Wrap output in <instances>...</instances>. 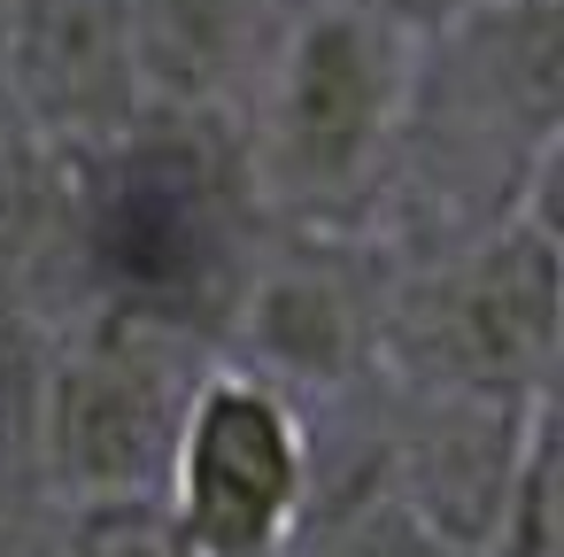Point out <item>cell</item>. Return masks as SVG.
<instances>
[{"mask_svg":"<svg viewBox=\"0 0 564 557\" xmlns=\"http://www.w3.org/2000/svg\"><path fill=\"white\" fill-rule=\"evenodd\" d=\"M556 179H541L495 225L441 248H387L379 279V379L410 395H464L533 410L556 395L564 279H556Z\"/></svg>","mask_w":564,"mask_h":557,"instance_id":"3957f363","label":"cell"},{"mask_svg":"<svg viewBox=\"0 0 564 557\" xmlns=\"http://www.w3.org/2000/svg\"><path fill=\"white\" fill-rule=\"evenodd\" d=\"M294 17V0H132L148 109L232 125Z\"/></svg>","mask_w":564,"mask_h":557,"instance_id":"9c48e42d","label":"cell"},{"mask_svg":"<svg viewBox=\"0 0 564 557\" xmlns=\"http://www.w3.org/2000/svg\"><path fill=\"white\" fill-rule=\"evenodd\" d=\"M209 333L132 310L70 302L47 379H40V480L55 503L94 495H163L178 410L209 364Z\"/></svg>","mask_w":564,"mask_h":557,"instance_id":"277c9868","label":"cell"},{"mask_svg":"<svg viewBox=\"0 0 564 557\" xmlns=\"http://www.w3.org/2000/svg\"><path fill=\"white\" fill-rule=\"evenodd\" d=\"M63 557H186L163 495H94L63 503Z\"/></svg>","mask_w":564,"mask_h":557,"instance_id":"8fae6325","label":"cell"},{"mask_svg":"<svg viewBox=\"0 0 564 557\" xmlns=\"http://www.w3.org/2000/svg\"><path fill=\"white\" fill-rule=\"evenodd\" d=\"M0 101L47 148L78 156L148 117L132 0H17L0 40Z\"/></svg>","mask_w":564,"mask_h":557,"instance_id":"52a82bcc","label":"cell"},{"mask_svg":"<svg viewBox=\"0 0 564 557\" xmlns=\"http://www.w3.org/2000/svg\"><path fill=\"white\" fill-rule=\"evenodd\" d=\"M379 279L387 248L364 233L256 225L217 318V356L248 364L294 403L356 395L379 379Z\"/></svg>","mask_w":564,"mask_h":557,"instance_id":"8992f818","label":"cell"},{"mask_svg":"<svg viewBox=\"0 0 564 557\" xmlns=\"http://www.w3.org/2000/svg\"><path fill=\"white\" fill-rule=\"evenodd\" d=\"M9 17H17V0H0V40H9Z\"/></svg>","mask_w":564,"mask_h":557,"instance_id":"4fadbf2b","label":"cell"},{"mask_svg":"<svg viewBox=\"0 0 564 557\" xmlns=\"http://www.w3.org/2000/svg\"><path fill=\"white\" fill-rule=\"evenodd\" d=\"M417 78V32L371 0H294V17L232 117L240 179L263 225L379 240L402 117Z\"/></svg>","mask_w":564,"mask_h":557,"instance_id":"7a4b0ae2","label":"cell"},{"mask_svg":"<svg viewBox=\"0 0 564 557\" xmlns=\"http://www.w3.org/2000/svg\"><path fill=\"white\" fill-rule=\"evenodd\" d=\"M317 480V426L310 403L256 379L232 356H209L178 441L163 464V511L186 557H279Z\"/></svg>","mask_w":564,"mask_h":557,"instance_id":"5b68a950","label":"cell"},{"mask_svg":"<svg viewBox=\"0 0 564 557\" xmlns=\"http://www.w3.org/2000/svg\"><path fill=\"white\" fill-rule=\"evenodd\" d=\"M479 557H564V503H556V418L525 433V457L510 472V495L479 542Z\"/></svg>","mask_w":564,"mask_h":557,"instance_id":"30bf717a","label":"cell"},{"mask_svg":"<svg viewBox=\"0 0 564 557\" xmlns=\"http://www.w3.org/2000/svg\"><path fill=\"white\" fill-rule=\"evenodd\" d=\"M371 9H379V17H394V24H410V32L425 40L433 24H448V17L464 9V0H371Z\"/></svg>","mask_w":564,"mask_h":557,"instance_id":"7c38bea8","label":"cell"},{"mask_svg":"<svg viewBox=\"0 0 564 557\" xmlns=\"http://www.w3.org/2000/svg\"><path fill=\"white\" fill-rule=\"evenodd\" d=\"M394 395V426H387V480L394 495L410 503V518L425 526V542L441 557H479L502 495H510V472L525 457V433L541 426L549 403L533 410H502V403H464V395H410V387H387Z\"/></svg>","mask_w":564,"mask_h":557,"instance_id":"ba28073f","label":"cell"},{"mask_svg":"<svg viewBox=\"0 0 564 557\" xmlns=\"http://www.w3.org/2000/svg\"><path fill=\"white\" fill-rule=\"evenodd\" d=\"M232 125L148 109L101 148L55 156V256L78 302H132L209 333L256 240Z\"/></svg>","mask_w":564,"mask_h":557,"instance_id":"6da1fadb","label":"cell"}]
</instances>
